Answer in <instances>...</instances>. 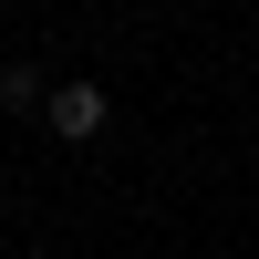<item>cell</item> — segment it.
<instances>
[{"label":"cell","mask_w":259,"mask_h":259,"mask_svg":"<svg viewBox=\"0 0 259 259\" xmlns=\"http://www.w3.org/2000/svg\"><path fill=\"white\" fill-rule=\"evenodd\" d=\"M0 104H11V114H31V104H52V83H41L31 62H11V73H0Z\"/></svg>","instance_id":"2"},{"label":"cell","mask_w":259,"mask_h":259,"mask_svg":"<svg viewBox=\"0 0 259 259\" xmlns=\"http://www.w3.org/2000/svg\"><path fill=\"white\" fill-rule=\"evenodd\" d=\"M41 114H52V135H62V145H94L114 104H104V83H52V104H41Z\"/></svg>","instance_id":"1"}]
</instances>
